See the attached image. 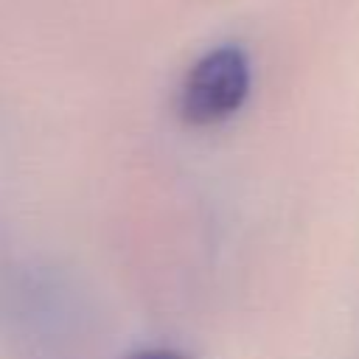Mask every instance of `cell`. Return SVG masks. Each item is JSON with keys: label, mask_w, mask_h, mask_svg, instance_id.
I'll return each instance as SVG.
<instances>
[{"label": "cell", "mask_w": 359, "mask_h": 359, "mask_svg": "<svg viewBox=\"0 0 359 359\" xmlns=\"http://www.w3.org/2000/svg\"><path fill=\"white\" fill-rule=\"evenodd\" d=\"M123 359H182L177 351H168V348H140Z\"/></svg>", "instance_id": "obj_2"}, {"label": "cell", "mask_w": 359, "mask_h": 359, "mask_svg": "<svg viewBox=\"0 0 359 359\" xmlns=\"http://www.w3.org/2000/svg\"><path fill=\"white\" fill-rule=\"evenodd\" d=\"M252 65L241 45L224 42L205 50L182 76L177 115L194 129L230 121L250 98Z\"/></svg>", "instance_id": "obj_1"}]
</instances>
